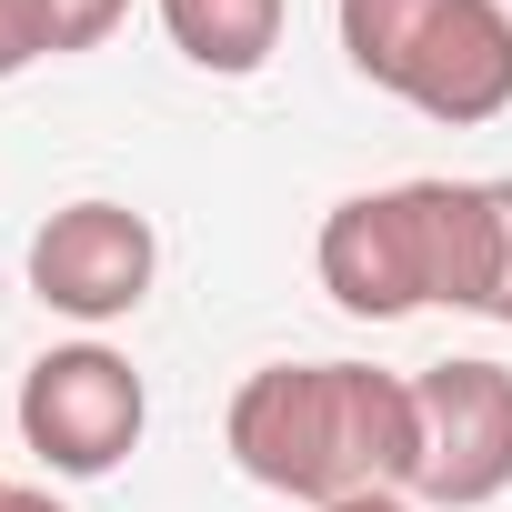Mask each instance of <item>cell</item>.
Segmentation results:
<instances>
[{"mask_svg": "<svg viewBox=\"0 0 512 512\" xmlns=\"http://www.w3.org/2000/svg\"><path fill=\"white\" fill-rule=\"evenodd\" d=\"M221 442H231V462L262 492H292V502L332 512V502H362V492H412L422 412H412L402 372H372V362H272V372H251L231 392Z\"/></svg>", "mask_w": 512, "mask_h": 512, "instance_id": "cell-1", "label": "cell"}, {"mask_svg": "<svg viewBox=\"0 0 512 512\" xmlns=\"http://www.w3.org/2000/svg\"><path fill=\"white\" fill-rule=\"evenodd\" d=\"M141 422H151V392H141V372L111 342H61V352H41L21 372V442L61 482L121 472L141 452Z\"/></svg>", "mask_w": 512, "mask_h": 512, "instance_id": "cell-4", "label": "cell"}, {"mask_svg": "<svg viewBox=\"0 0 512 512\" xmlns=\"http://www.w3.org/2000/svg\"><path fill=\"white\" fill-rule=\"evenodd\" d=\"M11 492H21V482H0V512H11Z\"/></svg>", "mask_w": 512, "mask_h": 512, "instance_id": "cell-13", "label": "cell"}, {"mask_svg": "<svg viewBox=\"0 0 512 512\" xmlns=\"http://www.w3.org/2000/svg\"><path fill=\"white\" fill-rule=\"evenodd\" d=\"M332 512H412L402 492H362V502H332Z\"/></svg>", "mask_w": 512, "mask_h": 512, "instance_id": "cell-11", "label": "cell"}, {"mask_svg": "<svg viewBox=\"0 0 512 512\" xmlns=\"http://www.w3.org/2000/svg\"><path fill=\"white\" fill-rule=\"evenodd\" d=\"M412 412H422V462H412V502L432 512H482L512 492V372L482 352L422 362L412 372Z\"/></svg>", "mask_w": 512, "mask_h": 512, "instance_id": "cell-5", "label": "cell"}, {"mask_svg": "<svg viewBox=\"0 0 512 512\" xmlns=\"http://www.w3.org/2000/svg\"><path fill=\"white\" fill-rule=\"evenodd\" d=\"M11 512H61V502L51 492H11Z\"/></svg>", "mask_w": 512, "mask_h": 512, "instance_id": "cell-12", "label": "cell"}, {"mask_svg": "<svg viewBox=\"0 0 512 512\" xmlns=\"http://www.w3.org/2000/svg\"><path fill=\"white\" fill-rule=\"evenodd\" d=\"M161 31L191 71L211 81H251L282 51V0H161Z\"/></svg>", "mask_w": 512, "mask_h": 512, "instance_id": "cell-7", "label": "cell"}, {"mask_svg": "<svg viewBox=\"0 0 512 512\" xmlns=\"http://www.w3.org/2000/svg\"><path fill=\"white\" fill-rule=\"evenodd\" d=\"M41 21H51V61H61V51H101L131 21V0H41Z\"/></svg>", "mask_w": 512, "mask_h": 512, "instance_id": "cell-8", "label": "cell"}, {"mask_svg": "<svg viewBox=\"0 0 512 512\" xmlns=\"http://www.w3.org/2000/svg\"><path fill=\"white\" fill-rule=\"evenodd\" d=\"M492 201H502V272H492V302H482V322H512V181H492Z\"/></svg>", "mask_w": 512, "mask_h": 512, "instance_id": "cell-10", "label": "cell"}, {"mask_svg": "<svg viewBox=\"0 0 512 512\" xmlns=\"http://www.w3.org/2000/svg\"><path fill=\"white\" fill-rule=\"evenodd\" d=\"M151 272H161V241L131 201H71L31 231V292L71 322H121L151 302Z\"/></svg>", "mask_w": 512, "mask_h": 512, "instance_id": "cell-6", "label": "cell"}, {"mask_svg": "<svg viewBox=\"0 0 512 512\" xmlns=\"http://www.w3.org/2000/svg\"><path fill=\"white\" fill-rule=\"evenodd\" d=\"M342 61L422 121L512 111V0H342Z\"/></svg>", "mask_w": 512, "mask_h": 512, "instance_id": "cell-3", "label": "cell"}, {"mask_svg": "<svg viewBox=\"0 0 512 512\" xmlns=\"http://www.w3.org/2000/svg\"><path fill=\"white\" fill-rule=\"evenodd\" d=\"M31 61H51V21H41V0H0V81H21Z\"/></svg>", "mask_w": 512, "mask_h": 512, "instance_id": "cell-9", "label": "cell"}, {"mask_svg": "<svg viewBox=\"0 0 512 512\" xmlns=\"http://www.w3.org/2000/svg\"><path fill=\"white\" fill-rule=\"evenodd\" d=\"M312 262H322V292L352 322H402L422 302L482 312L492 302V272H502V201H492V181L352 191V201H332Z\"/></svg>", "mask_w": 512, "mask_h": 512, "instance_id": "cell-2", "label": "cell"}]
</instances>
